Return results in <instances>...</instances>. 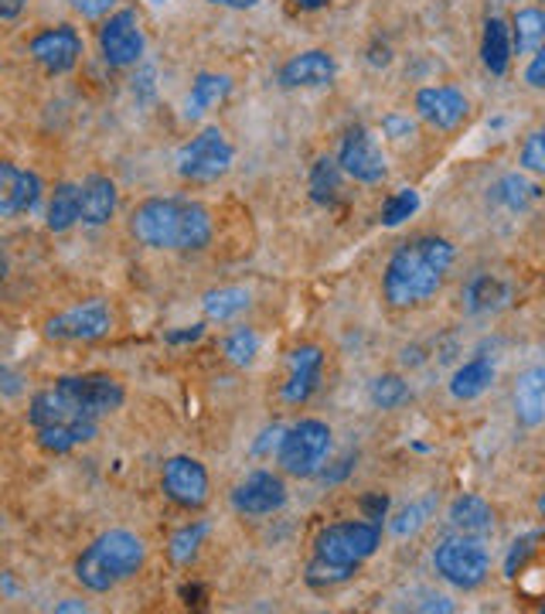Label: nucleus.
Instances as JSON below:
<instances>
[{"label":"nucleus","mask_w":545,"mask_h":614,"mask_svg":"<svg viewBox=\"0 0 545 614\" xmlns=\"http://www.w3.org/2000/svg\"><path fill=\"white\" fill-rule=\"evenodd\" d=\"M100 51L106 58V66H113V69H127V66L140 62L143 32H140V18L134 8L109 14V21L100 27Z\"/></svg>","instance_id":"nucleus-12"},{"label":"nucleus","mask_w":545,"mask_h":614,"mask_svg":"<svg viewBox=\"0 0 545 614\" xmlns=\"http://www.w3.org/2000/svg\"><path fill=\"white\" fill-rule=\"evenodd\" d=\"M369 62H372V66H389V62H392V51H389V45H382V48H379V45H372Z\"/></svg>","instance_id":"nucleus-50"},{"label":"nucleus","mask_w":545,"mask_h":614,"mask_svg":"<svg viewBox=\"0 0 545 614\" xmlns=\"http://www.w3.org/2000/svg\"><path fill=\"white\" fill-rule=\"evenodd\" d=\"M508 301V287L491 277V274H477L467 290H464V308L471 314H488V311H498L501 304Z\"/></svg>","instance_id":"nucleus-28"},{"label":"nucleus","mask_w":545,"mask_h":614,"mask_svg":"<svg viewBox=\"0 0 545 614\" xmlns=\"http://www.w3.org/2000/svg\"><path fill=\"white\" fill-rule=\"evenodd\" d=\"M205 335V325H192L185 332H167V345H188V341H198Z\"/></svg>","instance_id":"nucleus-46"},{"label":"nucleus","mask_w":545,"mask_h":614,"mask_svg":"<svg viewBox=\"0 0 545 614\" xmlns=\"http://www.w3.org/2000/svg\"><path fill=\"white\" fill-rule=\"evenodd\" d=\"M522 167L532 171V174H542V171H545V137H542V130H535V134L525 137V148H522Z\"/></svg>","instance_id":"nucleus-39"},{"label":"nucleus","mask_w":545,"mask_h":614,"mask_svg":"<svg viewBox=\"0 0 545 614\" xmlns=\"http://www.w3.org/2000/svg\"><path fill=\"white\" fill-rule=\"evenodd\" d=\"M27 55L35 58L45 76H66L82 58V35L72 24H55L27 42Z\"/></svg>","instance_id":"nucleus-10"},{"label":"nucleus","mask_w":545,"mask_h":614,"mask_svg":"<svg viewBox=\"0 0 545 614\" xmlns=\"http://www.w3.org/2000/svg\"><path fill=\"white\" fill-rule=\"evenodd\" d=\"M450 525L464 536H491L495 533V509L480 499V495H461L450 506Z\"/></svg>","instance_id":"nucleus-19"},{"label":"nucleus","mask_w":545,"mask_h":614,"mask_svg":"<svg viewBox=\"0 0 545 614\" xmlns=\"http://www.w3.org/2000/svg\"><path fill=\"white\" fill-rule=\"evenodd\" d=\"M382 134L392 137V140H406L416 134V124L409 120V116H399V113H389L385 120H382Z\"/></svg>","instance_id":"nucleus-42"},{"label":"nucleus","mask_w":545,"mask_h":614,"mask_svg":"<svg viewBox=\"0 0 545 614\" xmlns=\"http://www.w3.org/2000/svg\"><path fill=\"white\" fill-rule=\"evenodd\" d=\"M358 509H361V519H366V522L382 525V519L389 515V495H382V491H366V495L358 499Z\"/></svg>","instance_id":"nucleus-40"},{"label":"nucleus","mask_w":545,"mask_h":614,"mask_svg":"<svg viewBox=\"0 0 545 614\" xmlns=\"http://www.w3.org/2000/svg\"><path fill=\"white\" fill-rule=\"evenodd\" d=\"M8 274H11V259H8V253H4V250H0V287H4Z\"/></svg>","instance_id":"nucleus-52"},{"label":"nucleus","mask_w":545,"mask_h":614,"mask_svg":"<svg viewBox=\"0 0 545 614\" xmlns=\"http://www.w3.org/2000/svg\"><path fill=\"white\" fill-rule=\"evenodd\" d=\"M96 433H100V424H96V420H72V424H55V427L35 430L38 448H45V451H51V454H69V451H76L79 444L96 441Z\"/></svg>","instance_id":"nucleus-22"},{"label":"nucleus","mask_w":545,"mask_h":614,"mask_svg":"<svg viewBox=\"0 0 545 614\" xmlns=\"http://www.w3.org/2000/svg\"><path fill=\"white\" fill-rule=\"evenodd\" d=\"M433 567L450 583V588L474 591V588H480L484 580H488L491 557H488V546H484V540L453 533L433 549Z\"/></svg>","instance_id":"nucleus-5"},{"label":"nucleus","mask_w":545,"mask_h":614,"mask_svg":"<svg viewBox=\"0 0 545 614\" xmlns=\"http://www.w3.org/2000/svg\"><path fill=\"white\" fill-rule=\"evenodd\" d=\"M232 158H235V151L225 140V134L219 127H205L198 137H192L185 148H181L177 174L195 185H211V182H219L222 174H229Z\"/></svg>","instance_id":"nucleus-7"},{"label":"nucleus","mask_w":545,"mask_h":614,"mask_svg":"<svg viewBox=\"0 0 545 614\" xmlns=\"http://www.w3.org/2000/svg\"><path fill=\"white\" fill-rule=\"evenodd\" d=\"M416 113L437 130H457L467 120L471 103L453 85H427V90L416 93Z\"/></svg>","instance_id":"nucleus-15"},{"label":"nucleus","mask_w":545,"mask_h":614,"mask_svg":"<svg viewBox=\"0 0 545 614\" xmlns=\"http://www.w3.org/2000/svg\"><path fill=\"white\" fill-rule=\"evenodd\" d=\"M116 216V185L106 174H89L79 185V222L106 225Z\"/></svg>","instance_id":"nucleus-18"},{"label":"nucleus","mask_w":545,"mask_h":614,"mask_svg":"<svg viewBox=\"0 0 545 614\" xmlns=\"http://www.w3.org/2000/svg\"><path fill=\"white\" fill-rule=\"evenodd\" d=\"M321 375H324V352L317 345H300L290 352V379L283 383V399L300 406L308 403L317 386H321Z\"/></svg>","instance_id":"nucleus-17"},{"label":"nucleus","mask_w":545,"mask_h":614,"mask_svg":"<svg viewBox=\"0 0 545 614\" xmlns=\"http://www.w3.org/2000/svg\"><path fill=\"white\" fill-rule=\"evenodd\" d=\"M164 495L181 509H201L208 502V472L198 457L177 454L164 461Z\"/></svg>","instance_id":"nucleus-13"},{"label":"nucleus","mask_w":545,"mask_h":614,"mask_svg":"<svg viewBox=\"0 0 545 614\" xmlns=\"http://www.w3.org/2000/svg\"><path fill=\"white\" fill-rule=\"evenodd\" d=\"M311 198L317 205H335L341 198V167L335 164V158H317L311 167Z\"/></svg>","instance_id":"nucleus-31"},{"label":"nucleus","mask_w":545,"mask_h":614,"mask_svg":"<svg viewBox=\"0 0 545 614\" xmlns=\"http://www.w3.org/2000/svg\"><path fill=\"white\" fill-rule=\"evenodd\" d=\"M27 420H32L35 430L42 427H55V424H72V420H89L82 417L79 409L72 406V399L58 390V386H48L42 393L32 396V406H27Z\"/></svg>","instance_id":"nucleus-20"},{"label":"nucleus","mask_w":545,"mask_h":614,"mask_svg":"<svg viewBox=\"0 0 545 614\" xmlns=\"http://www.w3.org/2000/svg\"><path fill=\"white\" fill-rule=\"evenodd\" d=\"M514 417L522 427L535 430L545 420V369H529L514 386Z\"/></svg>","instance_id":"nucleus-21"},{"label":"nucleus","mask_w":545,"mask_h":614,"mask_svg":"<svg viewBox=\"0 0 545 614\" xmlns=\"http://www.w3.org/2000/svg\"><path fill=\"white\" fill-rule=\"evenodd\" d=\"M406 396H409V390L399 375H379L372 383V403L379 409H396Z\"/></svg>","instance_id":"nucleus-37"},{"label":"nucleus","mask_w":545,"mask_h":614,"mask_svg":"<svg viewBox=\"0 0 545 614\" xmlns=\"http://www.w3.org/2000/svg\"><path fill=\"white\" fill-rule=\"evenodd\" d=\"M525 82L532 85V90H542V85H545V51L542 48L532 51V62L525 69Z\"/></svg>","instance_id":"nucleus-44"},{"label":"nucleus","mask_w":545,"mask_h":614,"mask_svg":"<svg viewBox=\"0 0 545 614\" xmlns=\"http://www.w3.org/2000/svg\"><path fill=\"white\" fill-rule=\"evenodd\" d=\"M55 386L62 390L72 399V406L89 420H100L106 414H116V409L124 406V399H127L124 383H119V379L109 375V372L62 375V379H55Z\"/></svg>","instance_id":"nucleus-8"},{"label":"nucleus","mask_w":545,"mask_h":614,"mask_svg":"<svg viewBox=\"0 0 545 614\" xmlns=\"http://www.w3.org/2000/svg\"><path fill=\"white\" fill-rule=\"evenodd\" d=\"M21 185L24 171L11 161H0V219L21 216Z\"/></svg>","instance_id":"nucleus-32"},{"label":"nucleus","mask_w":545,"mask_h":614,"mask_svg":"<svg viewBox=\"0 0 545 614\" xmlns=\"http://www.w3.org/2000/svg\"><path fill=\"white\" fill-rule=\"evenodd\" d=\"M147 560V546L130 530H109L89 543L76 560V580L85 591L106 594L124 580L137 577Z\"/></svg>","instance_id":"nucleus-4"},{"label":"nucleus","mask_w":545,"mask_h":614,"mask_svg":"<svg viewBox=\"0 0 545 614\" xmlns=\"http://www.w3.org/2000/svg\"><path fill=\"white\" fill-rule=\"evenodd\" d=\"M453 250L443 236H416L392 253L389 267L382 274V294L392 308H416L430 301L443 287V277L450 270Z\"/></svg>","instance_id":"nucleus-2"},{"label":"nucleus","mask_w":545,"mask_h":614,"mask_svg":"<svg viewBox=\"0 0 545 614\" xmlns=\"http://www.w3.org/2000/svg\"><path fill=\"white\" fill-rule=\"evenodd\" d=\"M72 11L82 14V18H103L116 8V0H69Z\"/></svg>","instance_id":"nucleus-43"},{"label":"nucleus","mask_w":545,"mask_h":614,"mask_svg":"<svg viewBox=\"0 0 545 614\" xmlns=\"http://www.w3.org/2000/svg\"><path fill=\"white\" fill-rule=\"evenodd\" d=\"M538 195H542L538 185H529L522 174H505V178L491 185V201L508 212H529Z\"/></svg>","instance_id":"nucleus-27"},{"label":"nucleus","mask_w":545,"mask_h":614,"mask_svg":"<svg viewBox=\"0 0 545 614\" xmlns=\"http://www.w3.org/2000/svg\"><path fill=\"white\" fill-rule=\"evenodd\" d=\"M331 454V427L324 420H300L293 424L277 444V464L293 478H314Z\"/></svg>","instance_id":"nucleus-6"},{"label":"nucleus","mask_w":545,"mask_h":614,"mask_svg":"<svg viewBox=\"0 0 545 614\" xmlns=\"http://www.w3.org/2000/svg\"><path fill=\"white\" fill-rule=\"evenodd\" d=\"M232 90V79L219 76V72H198L192 82V96H188V109L185 116L188 120H198L201 113H208L211 106H219Z\"/></svg>","instance_id":"nucleus-25"},{"label":"nucleus","mask_w":545,"mask_h":614,"mask_svg":"<svg viewBox=\"0 0 545 614\" xmlns=\"http://www.w3.org/2000/svg\"><path fill=\"white\" fill-rule=\"evenodd\" d=\"M113 332V311L106 301H82L45 321V335L55 341H96Z\"/></svg>","instance_id":"nucleus-9"},{"label":"nucleus","mask_w":545,"mask_h":614,"mask_svg":"<svg viewBox=\"0 0 545 614\" xmlns=\"http://www.w3.org/2000/svg\"><path fill=\"white\" fill-rule=\"evenodd\" d=\"M134 96L137 100H150V96H154V69H143L137 79H134Z\"/></svg>","instance_id":"nucleus-45"},{"label":"nucleus","mask_w":545,"mask_h":614,"mask_svg":"<svg viewBox=\"0 0 545 614\" xmlns=\"http://www.w3.org/2000/svg\"><path fill=\"white\" fill-rule=\"evenodd\" d=\"M419 212V192H413V188H399L396 195H389L385 198V205H382V212H379V219H382V225H403L406 219H413Z\"/></svg>","instance_id":"nucleus-34"},{"label":"nucleus","mask_w":545,"mask_h":614,"mask_svg":"<svg viewBox=\"0 0 545 614\" xmlns=\"http://www.w3.org/2000/svg\"><path fill=\"white\" fill-rule=\"evenodd\" d=\"M42 192H45V185H42L38 174H35V171H24V185H21V216L35 212V205L42 201Z\"/></svg>","instance_id":"nucleus-41"},{"label":"nucleus","mask_w":545,"mask_h":614,"mask_svg":"<svg viewBox=\"0 0 545 614\" xmlns=\"http://www.w3.org/2000/svg\"><path fill=\"white\" fill-rule=\"evenodd\" d=\"M511 55H532L545 42V14L538 8H522L511 18Z\"/></svg>","instance_id":"nucleus-26"},{"label":"nucleus","mask_w":545,"mask_h":614,"mask_svg":"<svg viewBox=\"0 0 545 614\" xmlns=\"http://www.w3.org/2000/svg\"><path fill=\"white\" fill-rule=\"evenodd\" d=\"M208 4H216V8H229V11H253L259 0H208Z\"/></svg>","instance_id":"nucleus-48"},{"label":"nucleus","mask_w":545,"mask_h":614,"mask_svg":"<svg viewBox=\"0 0 545 614\" xmlns=\"http://www.w3.org/2000/svg\"><path fill=\"white\" fill-rule=\"evenodd\" d=\"M379 543H382V525L375 522L348 519L327 525L314 543V557L308 564L304 580L311 588H338V583L351 580L369 557H375Z\"/></svg>","instance_id":"nucleus-3"},{"label":"nucleus","mask_w":545,"mask_h":614,"mask_svg":"<svg viewBox=\"0 0 545 614\" xmlns=\"http://www.w3.org/2000/svg\"><path fill=\"white\" fill-rule=\"evenodd\" d=\"M225 356L232 366H250L259 352V335L253 328H235L229 338H225Z\"/></svg>","instance_id":"nucleus-35"},{"label":"nucleus","mask_w":545,"mask_h":614,"mask_svg":"<svg viewBox=\"0 0 545 614\" xmlns=\"http://www.w3.org/2000/svg\"><path fill=\"white\" fill-rule=\"evenodd\" d=\"M79 222V185L62 182L55 185L48 201V229L51 232H69Z\"/></svg>","instance_id":"nucleus-30"},{"label":"nucleus","mask_w":545,"mask_h":614,"mask_svg":"<svg viewBox=\"0 0 545 614\" xmlns=\"http://www.w3.org/2000/svg\"><path fill=\"white\" fill-rule=\"evenodd\" d=\"M338 76L335 58L321 48L300 51L293 55L290 62H283V69L277 72V82L283 90H321V85H331Z\"/></svg>","instance_id":"nucleus-16"},{"label":"nucleus","mask_w":545,"mask_h":614,"mask_svg":"<svg viewBox=\"0 0 545 614\" xmlns=\"http://www.w3.org/2000/svg\"><path fill=\"white\" fill-rule=\"evenodd\" d=\"M181 598H185V604H201L205 588H198V583H185V588H181Z\"/></svg>","instance_id":"nucleus-49"},{"label":"nucleus","mask_w":545,"mask_h":614,"mask_svg":"<svg viewBox=\"0 0 545 614\" xmlns=\"http://www.w3.org/2000/svg\"><path fill=\"white\" fill-rule=\"evenodd\" d=\"M491 383H495V362L484 359V356H477V359L464 362L457 372H453L450 393H453V399H464V403H467V399H477V396L488 393Z\"/></svg>","instance_id":"nucleus-23"},{"label":"nucleus","mask_w":545,"mask_h":614,"mask_svg":"<svg viewBox=\"0 0 545 614\" xmlns=\"http://www.w3.org/2000/svg\"><path fill=\"white\" fill-rule=\"evenodd\" d=\"M293 4L300 8V11H324L331 0H293Z\"/></svg>","instance_id":"nucleus-51"},{"label":"nucleus","mask_w":545,"mask_h":614,"mask_svg":"<svg viewBox=\"0 0 545 614\" xmlns=\"http://www.w3.org/2000/svg\"><path fill=\"white\" fill-rule=\"evenodd\" d=\"M205 533H208V525L205 522H188V525H181V530L171 536V543H167V553H171V560L174 564H192L195 560V553H198V546H201V540H205Z\"/></svg>","instance_id":"nucleus-33"},{"label":"nucleus","mask_w":545,"mask_h":614,"mask_svg":"<svg viewBox=\"0 0 545 614\" xmlns=\"http://www.w3.org/2000/svg\"><path fill=\"white\" fill-rule=\"evenodd\" d=\"M433 515V499H427V502H413L409 509H403L396 519H392V536H399V540H406V536H416L422 525H427V519Z\"/></svg>","instance_id":"nucleus-36"},{"label":"nucleus","mask_w":545,"mask_h":614,"mask_svg":"<svg viewBox=\"0 0 545 614\" xmlns=\"http://www.w3.org/2000/svg\"><path fill=\"white\" fill-rule=\"evenodd\" d=\"M246 308H250V290H242V287H219V290H208L201 298V311L208 321H232Z\"/></svg>","instance_id":"nucleus-29"},{"label":"nucleus","mask_w":545,"mask_h":614,"mask_svg":"<svg viewBox=\"0 0 545 614\" xmlns=\"http://www.w3.org/2000/svg\"><path fill=\"white\" fill-rule=\"evenodd\" d=\"M480 62L491 76H505L511 66V32L501 18L484 21V42H480Z\"/></svg>","instance_id":"nucleus-24"},{"label":"nucleus","mask_w":545,"mask_h":614,"mask_svg":"<svg viewBox=\"0 0 545 614\" xmlns=\"http://www.w3.org/2000/svg\"><path fill=\"white\" fill-rule=\"evenodd\" d=\"M130 232L147 250L188 253L205 250L216 236V222L201 201L192 198H147L130 216Z\"/></svg>","instance_id":"nucleus-1"},{"label":"nucleus","mask_w":545,"mask_h":614,"mask_svg":"<svg viewBox=\"0 0 545 614\" xmlns=\"http://www.w3.org/2000/svg\"><path fill=\"white\" fill-rule=\"evenodd\" d=\"M542 540V533H529V536H522V540H514L511 543V549H508V557H505V577H519L525 567H529V560L535 557V543Z\"/></svg>","instance_id":"nucleus-38"},{"label":"nucleus","mask_w":545,"mask_h":614,"mask_svg":"<svg viewBox=\"0 0 545 614\" xmlns=\"http://www.w3.org/2000/svg\"><path fill=\"white\" fill-rule=\"evenodd\" d=\"M55 611L66 614V611H89V607H85L82 601H66V604H55Z\"/></svg>","instance_id":"nucleus-53"},{"label":"nucleus","mask_w":545,"mask_h":614,"mask_svg":"<svg viewBox=\"0 0 545 614\" xmlns=\"http://www.w3.org/2000/svg\"><path fill=\"white\" fill-rule=\"evenodd\" d=\"M335 164L341 167V174H348V178H355L361 185H379V182H385V174H389L379 143H375V137L366 127H351L341 137V148H338Z\"/></svg>","instance_id":"nucleus-11"},{"label":"nucleus","mask_w":545,"mask_h":614,"mask_svg":"<svg viewBox=\"0 0 545 614\" xmlns=\"http://www.w3.org/2000/svg\"><path fill=\"white\" fill-rule=\"evenodd\" d=\"M287 506V485L272 472H253L232 488V509L239 515H272Z\"/></svg>","instance_id":"nucleus-14"},{"label":"nucleus","mask_w":545,"mask_h":614,"mask_svg":"<svg viewBox=\"0 0 545 614\" xmlns=\"http://www.w3.org/2000/svg\"><path fill=\"white\" fill-rule=\"evenodd\" d=\"M158 4H161V0H158Z\"/></svg>","instance_id":"nucleus-54"},{"label":"nucleus","mask_w":545,"mask_h":614,"mask_svg":"<svg viewBox=\"0 0 545 614\" xmlns=\"http://www.w3.org/2000/svg\"><path fill=\"white\" fill-rule=\"evenodd\" d=\"M27 8V0H0V21H14Z\"/></svg>","instance_id":"nucleus-47"}]
</instances>
